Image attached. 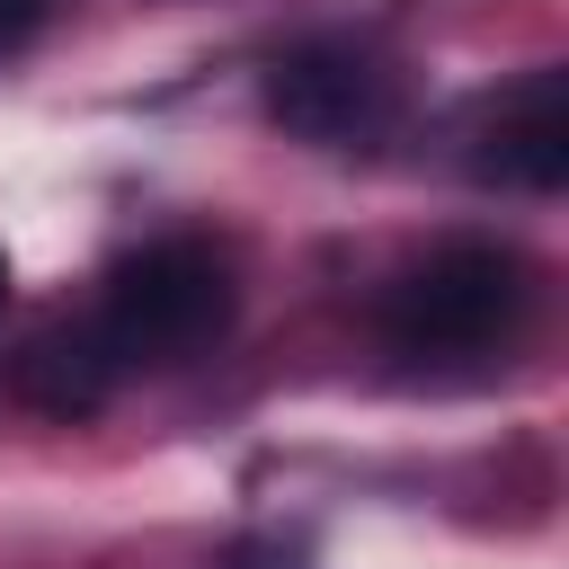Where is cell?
I'll return each instance as SVG.
<instances>
[{"label":"cell","mask_w":569,"mask_h":569,"mask_svg":"<svg viewBox=\"0 0 569 569\" xmlns=\"http://www.w3.org/2000/svg\"><path fill=\"white\" fill-rule=\"evenodd\" d=\"M240 311V276H231V249L204 240V231H169V240H142L133 258L107 267L98 302H89V329L107 338V356L124 373H160V365H187L204 356Z\"/></svg>","instance_id":"1"},{"label":"cell","mask_w":569,"mask_h":569,"mask_svg":"<svg viewBox=\"0 0 569 569\" xmlns=\"http://www.w3.org/2000/svg\"><path fill=\"white\" fill-rule=\"evenodd\" d=\"M480 151V178H507V187H525V196H551L560 178H569V71L560 62H533V71H516L489 107H480V133H471Z\"/></svg>","instance_id":"4"},{"label":"cell","mask_w":569,"mask_h":569,"mask_svg":"<svg viewBox=\"0 0 569 569\" xmlns=\"http://www.w3.org/2000/svg\"><path fill=\"white\" fill-rule=\"evenodd\" d=\"M533 311V267L507 240H436L373 293V329L391 356L445 365V356H489L525 329Z\"/></svg>","instance_id":"2"},{"label":"cell","mask_w":569,"mask_h":569,"mask_svg":"<svg viewBox=\"0 0 569 569\" xmlns=\"http://www.w3.org/2000/svg\"><path fill=\"white\" fill-rule=\"evenodd\" d=\"M44 9H53V0H0V62H9V53L44 27Z\"/></svg>","instance_id":"6"},{"label":"cell","mask_w":569,"mask_h":569,"mask_svg":"<svg viewBox=\"0 0 569 569\" xmlns=\"http://www.w3.org/2000/svg\"><path fill=\"white\" fill-rule=\"evenodd\" d=\"M258 89H267V116L293 142H320V151H373L409 107L400 62L373 36H302L267 62Z\"/></svg>","instance_id":"3"},{"label":"cell","mask_w":569,"mask_h":569,"mask_svg":"<svg viewBox=\"0 0 569 569\" xmlns=\"http://www.w3.org/2000/svg\"><path fill=\"white\" fill-rule=\"evenodd\" d=\"M0 302H9V258H0Z\"/></svg>","instance_id":"7"},{"label":"cell","mask_w":569,"mask_h":569,"mask_svg":"<svg viewBox=\"0 0 569 569\" xmlns=\"http://www.w3.org/2000/svg\"><path fill=\"white\" fill-rule=\"evenodd\" d=\"M116 382H124V365L107 356V338L89 329V311L36 329L27 356H18V400L44 409V418H89V409L116 400Z\"/></svg>","instance_id":"5"}]
</instances>
